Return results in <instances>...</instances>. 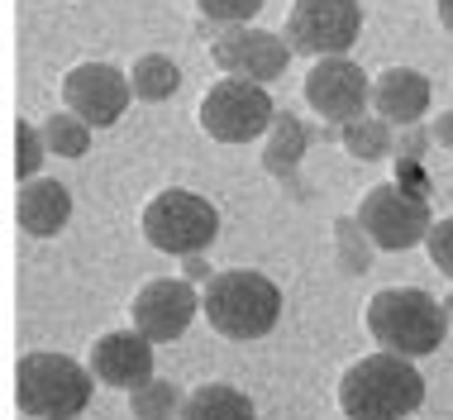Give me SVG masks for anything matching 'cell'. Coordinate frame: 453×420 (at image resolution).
I'll list each match as a JSON object with an SVG mask.
<instances>
[{
	"label": "cell",
	"instance_id": "obj_27",
	"mask_svg": "<svg viewBox=\"0 0 453 420\" xmlns=\"http://www.w3.org/2000/svg\"><path fill=\"white\" fill-rule=\"evenodd\" d=\"M430 134H434V144H444L449 153H453V110H444V115H434Z\"/></svg>",
	"mask_w": 453,
	"mask_h": 420
},
{
	"label": "cell",
	"instance_id": "obj_29",
	"mask_svg": "<svg viewBox=\"0 0 453 420\" xmlns=\"http://www.w3.org/2000/svg\"><path fill=\"white\" fill-rule=\"evenodd\" d=\"M434 10H439V24L453 34V0H434Z\"/></svg>",
	"mask_w": 453,
	"mask_h": 420
},
{
	"label": "cell",
	"instance_id": "obj_16",
	"mask_svg": "<svg viewBox=\"0 0 453 420\" xmlns=\"http://www.w3.org/2000/svg\"><path fill=\"white\" fill-rule=\"evenodd\" d=\"M177 420H258L253 411V397L229 382H201L187 401H181V416Z\"/></svg>",
	"mask_w": 453,
	"mask_h": 420
},
{
	"label": "cell",
	"instance_id": "obj_18",
	"mask_svg": "<svg viewBox=\"0 0 453 420\" xmlns=\"http://www.w3.org/2000/svg\"><path fill=\"white\" fill-rule=\"evenodd\" d=\"M129 86H134L139 101H167V96H177V86H181V67L167 53H143L129 72Z\"/></svg>",
	"mask_w": 453,
	"mask_h": 420
},
{
	"label": "cell",
	"instance_id": "obj_21",
	"mask_svg": "<svg viewBox=\"0 0 453 420\" xmlns=\"http://www.w3.org/2000/svg\"><path fill=\"white\" fill-rule=\"evenodd\" d=\"M129 416L134 420H177L181 416L177 387H173V382H163V377L139 382V387L129 392Z\"/></svg>",
	"mask_w": 453,
	"mask_h": 420
},
{
	"label": "cell",
	"instance_id": "obj_26",
	"mask_svg": "<svg viewBox=\"0 0 453 420\" xmlns=\"http://www.w3.org/2000/svg\"><path fill=\"white\" fill-rule=\"evenodd\" d=\"M430 139H434V134H425L420 125H406V129H401V139H396V153L420 163V158H425V144H430Z\"/></svg>",
	"mask_w": 453,
	"mask_h": 420
},
{
	"label": "cell",
	"instance_id": "obj_12",
	"mask_svg": "<svg viewBox=\"0 0 453 420\" xmlns=\"http://www.w3.org/2000/svg\"><path fill=\"white\" fill-rule=\"evenodd\" d=\"M196 311H201V296L191 292V282H177V277H157L149 287H139L134 296L129 315H134V330L149 335L153 344H173L191 330Z\"/></svg>",
	"mask_w": 453,
	"mask_h": 420
},
{
	"label": "cell",
	"instance_id": "obj_2",
	"mask_svg": "<svg viewBox=\"0 0 453 420\" xmlns=\"http://www.w3.org/2000/svg\"><path fill=\"white\" fill-rule=\"evenodd\" d=\"M201 311L211 320L215 335L253 344L263 335H273V325L281 320V287L273 277L253 273V268H234V273H215L205 282Z\"/></svg>",
	"mask_w": 453,
	"mask_h": 420
},
{
	"label": "cell",
	"instance_id": "obj_5",
	"mask_svg": "<svg viewBox=\"0 0 453 420\" xmlns=\"http://www.w3.org/2000/svg\"><path fill=\"white\" fill-rule=\"evenodd\" d=\"M143 239L153 244L157 253H205L219 234V210L196 191H181V187H167L157 191L149 206H143Z\"/></svg>",
	"mask_w": 453,
	"mask_h": 420
},
{
	"label": "cell",
	"instance_id": "obj_6",
	"mask_svg": "<svg viewBox=\"0 0 453 420\" xmlns=\"http://www.w3.org/2000/svg\"><path fill=\"white\" fill-rule=\"evenodd\" d=\"M201 129L211 134L215 144H253L258 134L273 129L277 105L267 96V86L243 82V77H225L215 82L211 91L201 96Z\"/></svg>",
	"mask_w": 453,
	"mask_h": 420
},
{
	"label": "cell",
	"instance_id": "obj_17",
	"mask_svg": "<svg viewBox=\"0 0 453 420\" xmlns=\"http://www.w3.org/2000/svg\"><path fill=\"white\" fill-rule=\"evenodd\" d=\"M301 153H305V125H301L296 115H281V110H277L273 129H267V153H263L267 172L291 177V172H296V163H301Z\"/></svg>",
	"mask_w": 453,
	"mask_h": 420
},
{
	"label": "cell",
	"instance_id": "obj_1",
	"mask_svg": "<svg viewBox=\"0 0 453 420\" xmlns=\"http://www.w3.org/2000/svg\"><path fill=\"white\" fill-rule=\"evenodd\" d=\"M425 401V377L415 368V358L377 349L358 358V363L339 382V411L349 420H406L420 411Z\"/></svg>",
	"mask_w": 453,
	"mask_h": 420
},
{
	"label": "cell",
	"instance_id": "obj_23",
	"mask_svg": "<svg viewBox=\"0 0 453 420\" xmlns=\"http://www.w3.org/2000/svg\"><path fill=\"white\" fill-rule=\"evenodd\" d=\"M339 249H344V268H349V273H363V268H367V244H372V239H367V229L358 225V215H353V220H339Z\"/></svg>",
	"mask_w": 453,
	"mask_h": 420
},
{
	"label": "cell",
	"instance_id": "obj_11",
	"mask_svg": "<svg viewBox=\"0 0 453 420\" xmlns=\"http://www.w3.org/2000/svg\"><path fill=\"white\" fill-rule=\"evenodd\" d=\"M367 101H372L367 72L349 58H315V67L305 72V105L325 115L329 125H349V120L367 115Z\"/></svg>",
	"mask_w": 453,
	"mask_h": 420
},
{
	"label": "cell",
	"instance_id": "obj_13",
	"mask_svg": "<svg viewBox=\"0 0 453 420\" xmlns=\"http://www.w3.org/2000/svg\"><path fill=\"white\" fill-rule=\"evenodd\" d=\"M87 368L105 387L134 392L139 382L153 377V339L139 335V330H110V335H101L91 344Z\"/></svg>",
	"mask_w": 453,
	"mask_h": 420
},
{
	"label": "cell",
	"instance_id": "obj_19",
	"mask_svg": "<svg viewBox=\"0 0 453 420\" xmlns=\"http://www.w3.org/2000/svg\"><path fill=\"white\" fill-rule=\"evenodd\" d=\"M344 148L358 163H377V158H387L396 148V139H391V125L382 115H358L344 125Z\"/></svg>",
	"mask_w": 453,
	"mask_h": 420
},
{
	"label": "cell",
	"instance_id": "obj_7",
	"mask_svg": "<svg viewBox=\"0 0 453 420\" xmlns=\"http://www.w3.org/2000/svg\"><path fill=\"white\" fill-rule=\"evenodd\" d=\"M358 225L367 229V239L387 253H401V249H415L425 244L434 215L425 206V196L406 191L401 182H382V187H367V196L358 201Z\"/></svg>",
	"mask_w": 453,
	"mask_h": 420
},
{
	"label": "cell",
	"instance_id": "obj_24",
	"mask_svg": "<svg viewBox=\"0 0 453 420\" xmlns=\"http://www.w3.org/2000/svg\"><path fill=\"white\" fill-rule=\"evenodd\" d=\"M196 10L215 24H249L263 10V0H196Z\"/></svg>",
	"mask_w": 453,
	"mask_h": 420
},
{
	"label": "cell",
	"instance_id": "obj_25",
	"mask_svg": "<svg viewBox=\"0 0 453 420\" xmlns=\"http://www.w3.org/2000/svg\"><path fill=\"white\" fill-rule=\"evenodd\" d=\"M425 249H430V263H434L439 273H444V277L453 282V215L434 220L430 234H425Z\"/></svg>",
	"mask_w": 453,
	"mask_h": 420
},
{
	"label": "cell",
	"instance_id": "obj_9",
	"mask_svg": "<svg viewBox=\"0 0 453 420\" xmlns=\"http://www.w3.org/2000/svg\"><path fill=\"white\" fill-rule=\"evenodd\" d=\"M211 58L225 77H243V82H277L291 63V43L287 34L258 29V24H225L211 43Z\"/></svg>",
	"mask_w": 453,
	"mask_h": 420
},
{
	"label": "cell",
	"instance_id": "obj_28",
	"mask_svg": "<svg viewBox=\"0 0 453 420\" xmlns=\"http://www.w3.org/2000/svg\"><path fill=\"white\" fill-rule=\"evenodd\" d=\"M187 277L191 282H211V268H205L201 253H187Z\"/></svg>",
	"mask_w": 453,
	"mask_h": 420
},
{
	"label": "cell",
	"instance_id": "obj_14",
	"mask_svg": "<svg viewBox=\"0 0 453 420\" xmlns=\"http://www.w3.org/2000/svg\"><path fill=\"white\" fill-rule=\"evenodd\" d=\"M430 110V77L415 67H387L372 82V115H382L391 129L420 125Z\"/></svg>",
	"mask_w": 453,
	"mask_h": 420
},
{
	"label": "cell",
	"instance_id": "obj_10",
	"mask_svg": "<svg viewBox=\"0 0 453 420\" xmlns=\"http://www.w3.org/2000/svg\"><path fill=\"white\" fill-rule=\"evenodd\" d=\"M129 96H134L129 77L110 63H77L63 77V105L87 120L91 129L119 125V115L129 110Z\"/></svg>",
	"mask_w": 453,
	"mask_h": 420
},
{
	"label": "cell",
	"instance_id": "obj_20",
	"mask_svg": "<svg viewBox=\"0 0 453 420\" xmlns=\"http://www.w3.org/2000/svg\"><path fill=\"white\" fill-rule=\"evenodd\" d=\"M39 129H43L48 153H58V158H87V148H91V125H87L81 115H72V110H58V115H48Z\"/></svg>",
	"mask_w": 453,
	"mask_h": 420
},
{
	"label": "cell",
	"instance_id": "obj_8",
	"mask_svg": "<svg viewBox=\"0 0 453 420\" xmlns=\"http://www.w3.org/2000/svg\"><path fill=\"white\" fill-rule=\"evenodd\" d=\"M363 34L358 0H291L287 10V43L291 53L311 58H344Z\"/></svg>",
	"mask_w": 453,
	"mask_h": 420
},
{
	"label": "cell",
	"instance_id": "obj_3",
	"mask_svg": "<svg viewBox=\"0 0 453 420\" xmlns=\"http://www.w3.org/2000/svg\"><path fill=\"white\" fill-rule=\"evenodd\" d=\"M367 335L382 349L406 354V358H425L434 354L449 335V306H439L430 292L420 287H387L367 301Z\"/></svg>",
	"mask_w": 453,
	"mask_h": 420
},
{
	"label": "cell",
	"instance_id": "obj_4",
	"mask_svg": "<svg viewBox=\"0 0 453 420\" xmlns=\"http://www.w3.org/2000/svg\"><path fill=\"white\" fill-rule=\"evenodd\" d=\"M96 373L67 354H24L15 368V397L29 420H72L91 406Z\"/></svg>",
	"mask_w": 453,
	"mask_h": 420
},
{
	"label": "cell",
	"instance_id": "obj_15",
	"mask_svg": "<svg viewBox=\"0 0 453 420\" xmlns=\"http://www.w3.org/2000/svg\"><path fill=\"white\" fill-rule=\"evenodd\" d=\"M72 220V191L53 177H29L19 191V229L34 239H53Z\"/></svg>",
	"mask_w": 453,
	"mask_h": 420
},
{
	"label": "cell",
	"instance_id": "obj_22",
	"mask_svg": "<svg viewBox=\"0 0 453 420\" xmlns=\"http://www.w3.org/2000/svg\"><path fill=\"white\" fill-rule=\"evenodd\" d=\"M43 158H48L43 129H39V125H29V120H19V125H15V172H19L24 182L39 177Z\"/></svg>",
	"mask_w": 453,
	"mask_h": 420
}]
</instances>
